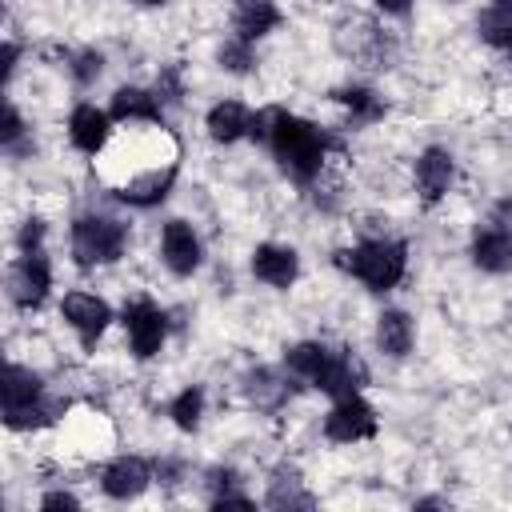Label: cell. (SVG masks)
<instances>
[{"label":"cell","mask_w":512,"mask_h":512,"mask_svg":"<svg viewBox=\"0 0 512 512\" xmlns=\"http://www.w3.org/2000/svg\"><path fill=\"white\" fill-rule=\"evenodd\" d=\"M100 64H104V60H100V52H80L72 72H76V80H80V84H88L92 76H100Z\"/></svg>","instance_id":"28"},{"label":"cell","mask_w":512,"mask_h":512,"mask_svg":"<svg viewBox=\"0 0 512 512\" xmlns=\"http://www.w3.org/2000/svg\"><path fill=\"white\" fill-rule=\"evenodd\" d=\"M248 124H252V116H248L236 100H224V104H216V108L208 112V132H212V140H220V144H232V140L248 136Z\"/></svg>","instance_id":"17"},{"label":"cell","mask_w":512,"mask_h":512,"mask_svg":"<svg viewBox=\"0 0 512 512\" xmlns=\"http://www.w3.org/2000/svg\"><path fill=\"white\" fill-rule=\"evenodd\" d=\"M472 260L484 272H508L512 268V232H504V228L480 232L476 244H472Z\"/></svg>","instance_id":"14"},{"label":"cell","mask_w":512,"mask_h":512,"mask_svg":"<svg viewBox=\"0 0 512 512\" xmlns=\"http://www.w3.org/2000/svg\"><path fill=\"white\" fill-rule=\"evenodd\" d=\"M124 240H128V228L108 216H84L72 224V252H76V264L84 268L116 260L124 252Z\"/></svg>","instance_id":"3"},{"label":"cell","mask_w":512,"mask_h":512,"mask_svg":"<svg viewBox=\"0 0 512 512\" xmlns=\"http://www.w3.org/2000/svg\"><path fill=\"white\" fill-rule=\"evenodd\" d=\"M416 184L424 192V204H436L452 184V156L444 148H428L416 160Z\"/></svg>","instance_id":"12"},{"label":"cell","mask_w":512,"mask_h":512,"mask_svg":"<svg viewBox=\"0 0 512 512\" xmlns=\"http://www.w3.org/2000/svg\"><path fill=\"white\" fill-rule=\"evenodd\" d=\"M172 180H176V168H172V164H168L164 172L156 168V172H148V176L128 180L124 192H120V200H124V204H136V208H152V204H160V200L168 196Z\"/></svg>","instance_id":"15"},{"label":"cell","mask_w":512,"mask_h":512,"mask_svg":"<svg viewBox=\"0 0 512 512\" xmlns=\"http://www.w3.org/2000/svg\"><path fill=\"white\" fill-rule=\"evenodd\" d=\"M376 4H380L384 12H404V8H408V0H376Z\"/></svg>","instance_id":"33"},{"label":"cell","mask_w":512,"mask_h":512,"mask_svg":"<svg viewBox=\"0 0 512 512\" xmlns=\"http://www.w3.org/2000/svg\"><path fill=\"white\" fill-rule=\"evenodd\" d=\"M140 4H164V0H140Z\"/></svg>","instance_id":"35"},{"label":"cell","mask_w":512,"mask_h":512,"mask_svg":"<svg viewBox=\"0 0 512 512\" xmlns=\"http://www.w3.org/2000/svg\"><path fill=\"white\" fill-rule=\"evenodd\" d=\"M316 500L300 488V480H296V472L292 468H280L276 476H272V488H268V508H312Z\"/></svg>","instance_id":"20"},{"label":"cell","mask_w":512,"mask_h":512,"mask_svg":"<svg viewBox=\"0 0 512 512\" xmlns=\"http://www.w3.org/2000/svg\"><path fill=\"white\" fill-rule=\"evenodd\" d=\"M268 144H272L276 160L284 164V172L296 176V180H312V176L320 172L324 148H328V140H324L320 128H312L308 120L288 116V112L280 116V124H276V132H272Z\"/></svg>","instance_id":"1"},{"label":"cell","mask_w":512,"mask_h":512,"mask_svg":"<svg viewBox=\"0 0 512 512\" xmlns=\"http://www.w3.org/2000/svg\"><path fill=\"white\" fill-rule=\"evenodd\" d=\"M40 504H44V508H76L80 500H76L72 492H48V496H44Z\"/></svg>","instance_id":"31"},{"label":"cell","mask_w":512,"mask_h":512,"mask_svg":"<svg viewBox=\"0 0 512 512\" xmlns=\"http://www.w3.org/2000/svg\"><path fill=\"white\" fill-rule=\"evenodd\" d=\"M124 328H128V340H132V352L140 360L156 356L160 344H164V312L152 304V300H136L124 308Z\"/></svg>","instance_id":"5"},{"label":"cell","mask_w":512,"mask_h":512,"mask_svg":"<svg viewBox=\"0 0 512 512\" xmlns=\"http://www.w3.org/2000/svg\"><path fill=\"white\" fill-rule=\"evenodd\" d=\"M20 132H24V128H20V116H16V108L8 104V108H4V132H0V136H4V144H12Z\"/></svg>","instance_id":"30"},{"label":"cell","mask_w":512,"mask_h":512,"mask_svg":"<svg viewBox=\"0 0 512 512\" xmlns=\"http://www.w3.org/2000/svg\"><path fill=\"white\" fill-rule=\"evenodd\" d=\"M252 272L264 284H272V288H288L296 280L300 264H296V252L292 248H284V244H260L252 252Z\"/></svg>","instance_id":"10"},{"label":"cell","mask_w":512,"mask_h":512,"mask_svg":"<svg viewBox=\"0 0 512 512\" xmlns=\"http://www.w3.org/2000/svg\"><path fill=\"white\" fill-rule=\"evenodd\" d=\"M40 396V380L20 368V364H8L4 368V408H16V404H28Z\"/></svg>","instance_id":"21"},{"label":"cell","mask_w":512,"mask_h":512,"mask_svg":"<svg viewBox=\"0 0 512 512\" xmlns=\"http://www.w3.org/2000/svg\"><path fill=\"white\" fill-rule=\"evenodd\" d=\"M172 420H176V428H184V432H192L196 424H200V412H204V392L200 388H184L176 400H172Z\"/></svg>","instance_id":"25"},{"label":"cell","mask_w":512,"mask_h":512,"mask_svg":"<svg viewBox=\"0 0 512 512\" xmlns=\"http://www.w3.org/2000/svg\"><path fill=\"white\" fill-rule=\"evenodd\" d=\"M480 36L488 40V44H496V48H512V8H488V12H480Z\"/></svg>","instance_id":"22"},{"label":"cell","mask_w":512,"mask_h":512,"mask_svg":"<svg viewBox=\"0 0 512 512\" xmlns=\"http://www.w3.org/2000/svg\"><path fill=\"white\" fill-rule=\"evenodd\" d=\"M0 60H4V64H0V72H4V80H8V76H12V68H16V44H4Z\"/></svg>","instance_id":"32"},{"label":"cell","mask_w":512,"mask_h":512,"mask_svg":"<svg viewBox=\"0 0 512 512\" xmlns=\"http://www.w3.org/2000/svg\"><path fill=\"white\" fill-rule=\"evenodd\" d=\"M100 484H104V492L112 500H132V496H140L148 488V464L140 456H120V460H112L104 468Z\"/></svg>","instance_id":"11"},{"label":"cell","mask_w":512,"mask_h":512,"mask_svg":"<svg viewBox=\"0 0 512 512\" xmlns=\"http://www.w3.org/2000/svg\"><path fill=\"white\" fill-rule=\"evenodd\" d=\"M376 344L380 352L388 356H404L412 348V320L400 312V308H388L380 320H376Z\"/></svg>","instance_id":"18"},{"label":"cell","mask_w":512,"mask_h":512,"mask_svg":"<svg viewBox=\"0 0 512 512\" xmlns=\"http://www.w3.org/2000/svg\"><path fill=\"white\" fill-rule=\"evenodd\" d=\"M40 240H44V224H40V220H28L24 232H20V248H24V252H36Z\"/></svg>","instance_id":"29"},{"label":"cell","mask_w":512,"mask_h":512,"mask_svg":"<svg viewBox=\"0 0 512 512\" xmlns=\"http://www.w3.org/2000/svg\"><path fill=\"white\" fill-rule=\"evenodd\" d=\"M496 4H500V8H512V0H496Z\"/></svg>","instance_id":"34"},{"label":"cell","mask_w":512,"mask_h":512,"mask_svg":"<svg viewBox=\"0 0 512 512\" xmlns=\"http://www.w3.org/2000/svg\"><path fill=\"white\" fill-rule=\"evenodd\" d=\"M364 380H368V368H364L352 352H328V360H324V368L316 372L312 384H316L320 392L344 400V396H356Z\"/></svg>","instance_id":"7"},{"label":"cell","mask_w":512,"mask_h":512,"mask_svg":"<svg viewBox=\"0 0 512 512\" xmlns=\"http://www.w3.org/2000/svg\"><path fill=\"white\" fill-rule=\"evenodd\" d=\"M160 252H164V264H168L176 276H188V272L200 264V240H196V232H192L184 220H168V224H164Z\"/></svg>","instance_id":"9"},{"label":"cell","mask_w":512,"mask_h":512,"mask_svg":"<svg viewBox=\"0 0 512 512\" xmlns=\"http://www.w3.org/2000/svg\"><path fill=\"white\" fill-rule=\"evenodd\" d=\"M336 100H340L352 116H360V120H376V116L384 112V108H380V100H376L368 88H340V92H336Z\"/></svg>","instance_id":"26"},{"label":"cell","mask_w":512,"mask_h":512,"mask_svg":"<svg viewBox=\"0 0 512 512\" xmlns=\"http://www.w3.org/2000/svg\"><path fill=\"white\" fill-rule=\"evenodd\" d=\"M112 116H120V120H160V104L144 88H116Z\"/></svg>","instance_id":"19"},{"label":"cell","mask_w":512,"mask_h":512,"mask_svg":"<svg viewBox=\"0 0 512 512\" xmlns=\"http://www.w3.org/2000/svg\"><path fill=\"white\" fill-rule=\"evenodd\" d=\"M68 132H72V144L80 152H100L104 140H108V116L100 108H92V104H80L72 112V120H68Z\"/></svg>","instance_id":"13"},{"label":"cell","mask_w":512,"mask_h":512,"mask_svg":"<svg viewBox=\"0 0 512 512\" xmlns=\"http://www.w3.org/2000/svg\"><path fill=\"white\" fill-rule=\"evenodd\" d=\"M48 260L40 252H24V260L12 264V276H8V288H12V300L20 308H40L44 296H48Z\"/></svg>","instance_id":"6"},{"label":"cell","mask_w":512,"mask_h":512,"mask_svg":"<svg viewBox=\"0 0 512 512\" xmlns=\"http://www.w3.org/2000/svg\"><path fill=\"white\" fill-rule=\"evenodd\" d=\"M324 432H328V440H336V444L368 440V436L376 432V412H372V404H364L360 396H344V400H336V408L328 412Z\"/></svg>","instance_id":"4"},{"label":"cell","mask_w":512,"mask_h":512,"mask_svg":"<svg viewBox=\"0 0 512 512\" xmlns=\"http://www.w3.org/2000/svg\"><path fill=\"white\" fill-rule=\"evenodd\" d=\"M340 264L352 268V276H360L372 292H388V288L400 284L408 252H404L400 240H368L352 252H340Z\"/></svg>","instance_id":"2"},{"label":"cell","mask_w":512,"mask_h":512,"mask_svg":"<svg viewBox=\"0 0 512 512\" xmlns=\"http://www.w3.org/2000/svg\"><path fill=\"white\" fill-rule=\"evenodd\" d=\"M280 24V8L272 0H236V32L244 40H256Z\"/></svg>","instance_id":"16"},{"label":"cell","mask_w":512,"mask_h":512,"mask_svg":"<svg viewBox=\"0 0 512 512\" xmlns=\"http://www.w3.org/2000/svg\"><path fill=\"white\" fill-rule=\"evenodd\" d=\"M248 396H252V404H260V408H276V404L284 400V384L276 380V372L260 368V372L248 376Z\"/></svg>","instance_id":"24"},{"label":"cell","mask_w":512,"mask_h":512,"mask_svg":"<svg viewBox=\"0 0 512 512\" xmlns=\"http://www.w3.org/2000/svg\"><path fill=\"white\" fill-rule=\"evenodd\" d=\"M220 64H224L228 72H248V68H252V40H244V36L228 40V44L220 48Z\"/></svg>","instance_id":"27"},{"label":"cell","mask_w":512,"mask_h":512,"mask_svg":"<svg viewBox=\"0 0 512 512\" xmlns=\"http://www.w3.org/2000/svg\"><path fill=\"white\" fill-rule=\"evenodd\" d=\"M328 352H332V348H324V344H312V340H304V344L288 348V368H292L296 376H308V380H316V372L324 368Z\"/></svg>","instance_id":"23"},{"label":"cell","mask_w":512,"mask_h":512,"mask_svg":"<svg viewBox=\"0 0 512 512\" xmlns=\"http://www.w3.org/2000/svg\"><path fill=\"white\" fill-rule=\"evenodd\" d=\"M60 312H64V320L80 332L84 344H96V336H100V332L108 328V320H112L108 304H104L100 296H88V292H68L64 304H60Z\"/></svg>","instance_id":"8"}]
</instances>
